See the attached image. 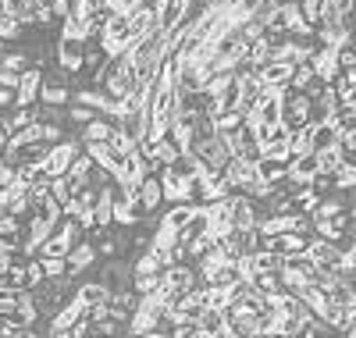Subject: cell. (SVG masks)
<instances>
[{
    "label": "cell",
    "mask_w": 356,
    "mask_h": 338,
    "mask_svg": "<svg viewBox=\"0 0 356 338\" xmlns=\"http://www.w3.org/2000/svg\"><path fill=\"white\" fill-rule=\"evenodd\" d=\"M25 260L29 257H18L4 274H0V285H8V289H18V292H29V282H25Z\"/></svg>",
    "instance_id": "obj_26"
},
{
    "label": "cell",
    "mask_w": 356,
    "mask_h": 338,
    "mask_svg": "<svg viewBox=\"0 0 356 338\" xmlns=\"http://www.w3.org/2000/svg\"><path fill=\"white\" fill-rule=\"evenodd\" d=\"M349 221H356V203L349 207Z\"/></svg>",
    "instance_id": "obj_48"
},
{
    "label": "cell",
    "mask_w": 356,
    "mask_h": 338,
    "mask_svg": "<svg viewBox=\"0 0 356 338\" xmlns=\"http://www.w3.org/2000/svg\"><path fill=\"white\" fill-rule=\"evenodd\" d=\"M154 274H164V264L154 250H146L132 260V278H154Z\"/></svg>",
    "instance_id": "obj_20"
},
{
    "label": "cell",
    "mask_w": 356,
    "mask_h": 338,
    "mask_svg": "<svg viewBox=\"0 0 356 338\" xmlns=\"http://www.w3.org/2000/svg\"><path fill=\"white\" fill-rule=\"evenodd\" d=\"M310 132H314V150H328V146H335L339 143V129L332 125H310Z\"/></svg>",
    "instance_id": "obj_32"
},
{
    "label": "cell",
    "mask_w": 356,
    "mask_h": 338,
    "mask_svg": "<svg viewBox=\"0 0 356 338\" xmlns=\"http://www.w3.org/2000/svg\"><path fill=\"white\" fill-rule=\"evenodd\" d=\"M129 29H132V40L139 43V40H150L154 33H161L157 29V8H139L132 18H129Z\"/></svg>",
    "instance_id": "obj_12"
},
{
    "label": "cell",
    "mask_w": 356,
    "mask_h": 338,
    "mask_svg": "<svg viewBox=\"0 0 356 338\" xmlns=\"http://www.w3.org/2000/svg\"><path fill=\"white\" fill-rule=\"evenodd\" d=\"M86 317V306L75 299V292H72V299L61 306V310H57L54 317H50V324H47V331H72L79 321Z\"/></svg>",
    "instance_id": "obj_10"
},
{
    "label": "cell",
    "mask_w": 356,
    "mask_h": 338,
    "mask_svg": "<svg viewBox=\"0 0 356 338\" xmlns=\"http://www.w3.org/2000/svg\"><path fill=\"white\" fill-rule=\"evenodd\" d=\"M100 282L107 285V292L132 289V260H122V257L107 260V267H104V274H100Z\"/></svg>",
    "instance_id": "obj_6"
},
{
    "label": "cell",
    "mask_w": 356,
    "mask_h": 338,
    "mask_svg": "<svg viewBox=\"0 0 356 338\" xmlns=\"http://www.w3.org/2000/svg\"><path fill=\"white\" fill-rule=\"evenodd\" d=\"M40 260H43V271H47V282H72L65 257H40Z\"/></svg>",
    "instance_id": "obj_30"
},
{
    "label": "cell",
    "mask_w": 356,
    "mask_h": 338,
    "mask_svg": "<svg viewBox=\"0 0 356 338\" xmlns=\"http://www.w3.org/2000/svg\"><path fill=\"white\" fill-rule=\"evenodd\" d=\"M15 93H18V107H36L40 93H43V68H29Z\"/></svg>",
    "instance_id": "obj_8"
},
{
    "label": "cell",
    "mask_w": 356,
    "mask_h": 338,
    "mask_svg": "<svg viewBox=\"0 0 356 338\" xmlns=\"http://www.w3.org/2000/svg\"><path fill=\"white\" fill-rule=\"evenodd\" d=\"M164 314H168V310L161 306L157 296L139 299V306H136L132 317H129V335H150V331H157L161 321H164Z\"/></svg>",
    "instance_id": "obj_3"
},
{
    "label": "cell",
    "mask_w": 356,
    "mask_h": 338,
    "mask_svg": "<svg viewBox=\"0 0 356 338\" xmlns=\"http://www.w3.org/2000/svg\"><path fill=\"white\" fill-rule=\"evenodd\" d=\"M22 29H25V25H18L11 15H4V11H0V40H4V43H15V40H22Z\"/></svg>",
    "instance_id": "obj_37"
},
{
    "label": "cell",
    "mask_w": 356,
    "mask_h": 338,
    "mask_svg": "<svg viewBox=\"0 0 356 338\" xmlns=\"http://www.w3.org/2000/svg\"><path fill=\"white\" fill-rule=\"evenodd\" d=\"M182 146L175 143V136H164V139H157V161H161V168H171L178 157H182Z\"/></svg>",
    "instance_id": "obj_29"
},
{
    "label": "cell",
    "mask_w": 356,
    "mask_h": 338,
    "mask_svg": "<svg viewBox=\"0 0 356 338\" xmlns=\"http://www.w3.org/2000/svg\"><path fill=\"white\" fill-rule=\"evenodd\" d=\"M25 282H29V292H36L40 285H47V271H43V260L40 257H29L25 260Z\"/></svg>",
    "instance_id": "obj_31"
},
{
    "label": "cell",
    "mask_w": 356,
    "mask_h": 338,
    "mask_svg": "<svg viewBox=\"0 0 356 338\" xmlns=\"http://www.w3.org/2000/svg\"><path fill=\"white\" fill-rule=\"evenodd\" d=\"M0 121H4V118H0Z\"/></svg>",
    "instance_id": "obj_51"
},
{
    "label": "cell",
    "mask_w": 356,
    "mask_h": 338,
    "mask_svg": "<svg viewBox=\"0 0 356 338\" xmlns=\"http://www.w3.org/2000/svg\"><path fill=\"white\" fill-rule=\"evenodd\" d=\"M314 153H317V168H321V175H339V171H342V153H339V146L314 150Z\"/></svg>",
    "instance_id": "obj_28"
},
{
    "label": "cell",
    "mask_w": 356,
    "mask_h": 338,
    "mask_svg": "<svg viewBox=\"0 0 356 338\" xmlns=\"http://www.w3.org/2000/svg\"><path fill=\"white\" fill-rule=\"evenodd\" d=\"M18 107V93L15 89H0V118H8Z\"/></svg>",
    "instance_id": "obj_39"
},
{
    "label": "cell",
    "mask_w": 356,
    "mask_h": 338,
    "mask_svg": "<svg viewBox=\"0 0 356 338\" xmlns=\"http://www.w3.org/2000/svg\"><path fill=\"white\" fill-rule=\"evenodd\" d=\"M82 150L89 153V161H93L97 168H104L111 178H114V171H118V164H122V157L107 146V143H82Z\"/></svg>",
    "instance_id": "obj_14"
},
{
    "label": "cell",
    "mask_w": 356,
    "mask_h": 338,
    "mask_svg": "<svg viewBox=\"0 0 356 338\" xmlns=\"http://www.w3.org/2000/svg\"><path fill=\"white\" fill-rule=\"evenodd\" d=\"M82 65H86V43L57 36V68H61L65 75H79Z\"/></svg>",
    "instance_id": "obj_5"
},
{
    "label": "cell",
    "mask_w": 356,
    "mask_h": 338,
    "mask_svg": "<svg viewBox=\"0 0 356 338\" xmlns=\"http://www.w3.org/2000/svg\"><path fill=\"white\" fill-rule=\"evenodd\" d=\"M65 118H68V125L82 129V125H89V121L97 118V111H93V107H82V104H68V107H65Z\"/></svg>",
    "instance_id": "obj_34"
},
{
    "label": "cell",
    "mask_w": 356,
    "mask_h": 338,
    "mask_svg": "<svg viewBox=\"0 0 356 338\" xmlns=\"http://www.w3.org/2000/svg\"><path fill=\"white\" fill-rule=\"evenodd\" d=\"M346 232H349V214H346V218H335V221H314V235L324 239V242L342 246Z\"/></svg>",
    "instance_id": "obj_17"
},
{
    "label": "cell",
    "mask_w": 356,
    "mask_h": 338,
    "mask_svg": "<svg viewBox=\"0 0 356 338\" xmlns=\"http://www.w3.org/2000/svg\"><path fill=\"white\" fill-rule=\"evenodd\" d=\"M285 100V111H282V125L289 132H303L310 125V114H314V100L307 93H296V89H285L282 93Z\"/></svg>",
    "instance_id": "obj_2"
},
{
    "label": "cell",
    "mask_w": 356,
    "mask_h": 338,
    "mask_svg": "<svg viewBox=\"0 0 356 338\" xmlns=\"http://www.w3.org/2000/svg\"><path fill=\"white\" fill-rule=\"evenodd\" d=\"M139 210L146 214V218H150V214L164 203V186H161V175H150V178H143L139 182Z\"/></svg>",
    "instance_id": "obj_9"
},
{
    "label": "cell",
    "mask_w": 356,
    "mask_h": 338,
    "mask_svg": "<svg viewBox=\"0 0 356 338\" xmlns=\"http://www.w3.org/2000/svg\"><path fill=\"white\" fill-rule=\"evenodd\" d=\"M246 285H253V289H257V292H264V296H278V292H285V282H282V271H267V274H253V278H250Z\"/></svg>",
    "instance_id": "obj_24"
},
{
    "label": "cell",
    "mask_w": 356,
    "mask_h": 338,
    "mask_svg": "<svg viewBox=\"0 0 356 338\" xmlns=\"http://www.w3.org/2000/svg\"><path fill=\"white\" fill-rule=\"evenodd\" d=\"M203 331H211V335H225L228 331V314L225 310H207L203 321H200Z\"/></svg>",
    "instance_id": "obj_33"
},
{
    "label": "cell",
    "mask_w": 356,
    "mask_h": 338,
    "mask_svg": "<svg viewBox=\"0 0 356 338\" xmlns=\"http://www.w3.org/2000/svg\"><path fill=\"white\" fill-rule=\"evenodd\" d=\"M161 186H164V203L178 207V203H186V207H196V178H182V175H175L171 168L161 171Z\"/></svg>",
    "instance_id": "obj_4"
},
{
    "label": "cell",
    "mask_w": 356,
    "mask_h": 338,
    "mask_svg": "<svg viewBox=\"0 0 356 338\" xmlns=\"http://www.w3.org/2000/svg\"><path fill=\"white\" fill-rule=\"evenodd\" d=\"M75 299L86 306V310H93V306L111 303V292H107V285H104V282H86V285H79V289H75Z\"/></svg>",
    "instance_id": "obj_16"
},
{
    "label": "cell",
    "mask_w": 356,
    "mask_h": 338,
    "mask_svg": "<svg viewBox=\"0 0 356 338\" xmlns=\"http://www.w3.org/2000/svg\"><path fill=\"white\" fill-rule=\"evenodd\" d=\"M114 129H122V121H111V118H100V114H97L89 125L79 129V139H82V143H107Z\"/></svg>",
    "instance_id": "obj_13"
},
{
    "label": "cell",
    "mask_w": 356,
    "mask_h": 338,
    "mask_svg": "<svg viewBox=\"0 0 356 338\" xmlns=\"http://www.w3.org/2000/svg\"><path fill=\"white\" fill-rule=\"evenodd\" d=\"M82 153V139L79 136H68L65 143H57V146H50V157H47V164H43V175L54 182V178H65L68 171H72V164H75V157Z\"/></svg>",
    "instance_id": "obj_1"
},
{
    "label": "cell",
    "mask_w": 356,
    "mask_h": 338,
    "mask_svg": "<svg viewBox=\"0 0 356 338\" xmlns=\"http://www.w3.org/2000/svg\"><path fill=\"white\" fill-rule=\"evenodd\" d=\"M0 11L11 15L18 25H36V8H33V0H0Z\"/></svg>",
    "instance_id": "obj_18"
},
{
    "label": "cell",
    "mask_w": 356,
    "mask_h": 338,
    "mask_svg": "<svg viewBox=\"0 0 356 338\" xmlns=\"http://www.w3.org/2000/svg\"><path fill=\"white\" fill-rule=\"evenodd\" d=\"M54 0H33V8H50Z\"/></svg>",
    "instance_id": "obj_47"
},
{
    "label": "cell",
    "mask_w": 356,
    "mask_h": 338,
    "mask_svg": "<svg viewBox=\"0 0 356 338\" xmlns=\"http://www.w3.org/2000/svg\"><path fill=\"white\" fill-rule=\"evenodd\" d=\"M93 168H97V164L89 161V153L82 150L79 157H75V164H72V171H68V178H75V182H82V186H86V182H89V171H93Z\"/></svg>",
    "instance_id": "obj_36"
},
{
    "label": "cell",
    "mask_w": 356,
    "mask_h": 338,
    "mask_svg": "<svg viewBox=\"0 0 356 338\" xmlns=\"http://www.w3.org/2000/svg\"><path fill=\"white\" fill-rule=\"evenodd\" d=\"M346 260H349V264H353V267H356V239H353V242H349V250H346Z\"/></svg>",
    "instance_id": "obj_43"
},
{
    "label": "cell",
    "mask_w": 356,
    "mask_h": 338,
    "mask_svg": "<svg viewBox=\"0 0 356 338\" xmlns=\"http://www.w3.org/2000/svg\"><path fill=\"white\" fill-rule=\"evenodd\" d=\"M260 338H289V335H260Z\"/></svg>",
    "instance_id": "obj_49"
},
{
    "label": "cell",
    "mask_w": 356,
    "mask_h": 338,
    "mask_svg": "<svg viewBox=\"0 0 356 338\" xmlns=\"http://www.w3.org/2000/svg\"><path fill=\"white\" fill-rule=\"evenodd\" d=\"M47 338H72V331H47Z\"/></svg>",
    "instance_id": "obj_45"
},
{
    "label": "cell",
    "mask_w": 356,
    "mask_h": 338,
    "mask_svg": "<svg viewBox=\"0 0 356 338\" xmlns=\"http://www.w3.org/2000/svg\"><path fill=\"white\" fill-rule=\"evenodd\" d=\"M22 232H25V221H18L15 214H0V242L18 250L22 246Z\"/></svg>",
    "instance_id": "obj_21"
},
{
    "label": "cell",
    "mask_w": 356,
    "mask_h": 338,
    "mask_svg": "<svg viewBox=\"0 0 356 338\" xmlns=\"http://www.w3.org/2000/svg\"><path fill=\"white\" fill-rule=\"evenodd\" d=\"M211 8H225V4H232V0H207Z\"/></svg>",
    "instance_id": "obj_46"
},
{
    "label": "cell",
    "mask_w": 356,
    "mask_h": 338,
    "mask_svg": "<svg viewBox=\"0 0 356 338\" xmlns=\"http://www.w3.org/2000/svg\"><path fill=\"white\" fill-rule=\"evenodd\" d=\"M136 338H175V335L164 331V328H157V331H150V335H136Z\"/></svg>",
    "instance_id": "obj_42"
},
{
    "label": "cell",
    "mask_w": 356,
    "mask_h": 338,
    "mask_svg": "<svg viewBox=\"0 0 356 338\" xmlns=\"http://www.w3.org/2000/svg\"><path fill=\"white\" fill-rule=\"evenodd\" d=\"M193 214H196V207H186V203H178V207H168V214H161V225H168V228H175V232H182L189 221H193Z\"/></svg>",
    "instance_id": "obj_25"
},
{
    "label": "cell",
    "mask_w": 356,
    "mask_h": 338,
    "mask_svg": "<svg viewBox=\"0 0 356 338\" xmlns=\"http://www.w3.org/2000/svg\"><path fill=\"white\" fill-rule=\"evenodd\" d=\"M15 175H18V168L4 157V153H0V189H11L15 186Z\"/></svg>",
    "instance_id": "obj_38"
},
{
    "label": "cell",
    "mask_w": 356,
    "mask_h": 338,
    "mask_svg": "<svg viewBox=\"0 0 356 338\" xmlns=\"http://www.w3.org/2000/svg\"><path fill=\"white\" fill-rule=\"evenodd\" d=\"M4 50H8V43H4V40H0V54H4Z\"/></svg>",
    "instance_id": "obj_50"
},
{
    "label": "cell",
    "mask_w": 356,
    "mask_h": 338,
    "mask_svg": "<svg viewBox=\"0 0 356 338\" xmlns=\"http://www.w3.org/2000/svg\"><path fill=\"white\" fill-rule=\"evenodd\" d=\"M40 121V104L36 107H15L8 118H4V125L11 129V136L15 132H22V129H29V125H36Z\"/></svg>",
    "instance_id": "obj_23"
},
{
    "label": "cell",
    "mask_w": 356,
    "mask_h": 338,
    "mask_svg": "<svg viewBox=\"0 0 356 338\" xmlns=\"http://www.w3.org/2000/svg\"><path fill=\"white\" fill-rule=\"evenodd\" d=\"M292 75H296V65H289V61H271V65L260 68V79L275 89H289Z\"/></svg>",
    "instance_id": "obj_15"
},
{
    "label": "cell",
    "mask_w": 356,
    "mask_h": 338,
    "mask_svg": "<svg viewBox=\"0 0 356 338\" xmlns=\"http://www.w3.org/2000/svg\"><path fill=\"white\" fill-rule=\"evenodd\" d=\"M8 203H11L8 200V189H0V214H8Z\"/></svg>",
    "instance_id": "obj_44"
},
{
    "label": "cell",
    "mask_w": 356,
    "mask_h": 338,
    "mask_svg": "<svg viewBox=\"0 0 356 338\" xmlns=\"http://www.w3.org/2000/svg\"><path fill=\"white\" fill-rule=\"evenodd\" d=\"M97 242H89V239H82L75 250L68 253V278H79V274L86 271V267H93L97 264Z\"/></svg>",
    "instance_id": "obj_11"
},
{
    "label": "cell",
    "mask_w": 356,
    "mask_h": 338,
    "mask_svg": "<svg viewBox=\"0 0 356 338\" xmlns=\"http://www.w3.org/2000/svg\"><path fill=\"white\" fill-rule=\"evenodd\" d=\"M346 200H342V193H335V196H324L321 200V207L314 210V221H335V218H346Z\"/></svg>",
    "instance_id": "obj_22"
},
{
    "label": "cell",
    "mask_w": 356,
    "mask_h": 338,
    "mask_svg": "<svg viewBox=\"0 0 356 338\" xmlns=\"http://www.w3.org/2000/svg\"><path fill=\"white\" fill-rule=\"evenodd\" d=\"M257 225H260V218H257L253 200L250 196H235L232 200V228L239 235H250V232H257Z\"/></svg>",
    "instance_id": "obj_7"
},
{
    "label": "cell",
    "mask_w": 356,
    "mask_h": 338,
    "mask_svg": "<svg viewBox=\"0 0 356 338\" xmlns=\"http://www.w3.org/2000/svg\"><path fill=\"white\" fill-rule=\"evenodd\" d=\"M317 175H321V168H317V153H303V157H296V164H292V178L314 182Z\"/></svg>",
    "instance_id": "obj_27"
},
{
    "label": "cell",
    "mask_w": 356,
    "mask_h": 338,
    "mask_svg": "<svg viewBox=\"0 0 356 338\" xmlns=\"http://www.w3.org/2000/svg\"><path fill=\"white\" fill-rule=\"evenodd\" d=\"M54 15H57V22H68L72 18V8H75V0H54Z\"/></svg>",
    "instance_id": "obj_40"
},
{
    "label": "cell",
    "mask_w": 356,
    "mask_h": 338,
    "mask_svg": "<svg viewBox=\"0 0 356 338\" xmlns=\"http://www.w3.org/2000/svg\"><path fill=\"white\" fill-rule=\"evenodd\" d=\"M40 104L43 107H68L72 104V89L68 86H61V82H43V93H40Z\"/></svg>",
    "instance_id": "obj_19"
},
{
    "label": "cell",
    "mask_w": 356,
    "mask_h": 338,
    "mask_svg": "<svg viewBox=\"0 0 356 338\" xmlns=\"http://www.w3.org/2000/svg\"><path fill=\"white\" fill-rule=\"evenodd\" d=\"M139 8H143V0H104V11L107 15H122V18H132Z\"/></svg>",
    "instance_id": "obj_35"
},
{
    "label": "cell",
    "mask_w": 356,
    "mask_h": 338,
    "mask_svg": "<svg viewBox=\"0 0 356 338\" xmlns=\"http://www.w3.org/2000/svg\"><path fill=\"white\" fill-rule=\"evenodd\" d=\"M36 25H40V29H50V25H57V15H54V8H36Z\"/></svg>",
    "instance_id": "obj_41"
}]
</instances>
